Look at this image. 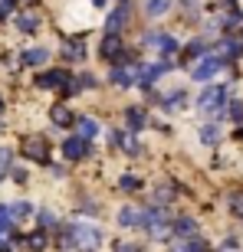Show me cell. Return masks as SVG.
<instances>
[{"label": "cell", "instance_id": "22", "mask_svg": "<svg viewBox=\"0 0 243 252\" xmlns=\"http://www.w3.org/2000/svg\"><path fill=\"white\" fill-rule=\"evenodd\" d=\"M155 43H158V49L164 53V56H174V53H178V39L174 36H158Z\"/></svg>", "mask_w": 243, "mask_h": 252}, {"label": "cell", "instance_id": "34", "mask_svg": "<svg viewBox=\"0 0 243 252\" xmlns=\"http://www.w3.org/2000/svg\"><path fill=\"white\" fill-rule=\"evenodd\" d=\"M76 79H79V85H82V89H92V85H95V79H92V75H89V72L76 75Z\"/></svg>", "mask_w": 243, "mask_h": 252}, {"label": "cell", "instance_id": "11", "mask_svg": "<svg viewBox=\"0 0 243 252\" xmlns=\"http://www.w3.org/2000/svg\"><path fill=\"white\" fill-rule=\"evenodd\" d=\"M125 20H128V3L122 0L119 7H115L112 13H109V33H119V30L125 27Z\"/></svg>", "mask_w": 243, "mask_h": 252}, {"label": "cell", "instance_id": "25", "mask_svg": "<svg viewBox=\"0 0 243 252\" xmlns=\"http://www.w3.org/2000/svg\"><path fill=\"white\" fill-rule=\"evenodd\" d=\"M171 0H148V17H161V13H168Z\"/></svg>", "mask_w": 243, "mask_h": 252}, {"label": "cell", "instance_id": "24", "mask_svg": "<svg viewBox=\"0 0 243 252\" xmlns=\"http://www.w3.org/2000/svg\"><path fill=\"white\" fill-rule=\"evenodd\" d=\"M112 82L115 85H131V82H135V69H115Z\"/></svg>", "mask_w": 243, "mask_h": 252}, {"label": "cell", "instance_id": "10", "mask_svg": "<svg viewBox=\"0 0 243 252\" xmlns=\"http://www.w3.org/2000/svg\"><path fill=\"white\" fill-rule=\"evenodd\" d=\"M171 63H158V65H141V69H135V72H138V82L141 85H151L155 82V79H158L161 72H164V69H168Z\"/></svg>", "mask_w": 243, "mask_h": 252}, {"label": "cell", "instance_id": "17", "mask_svg": "<svg viewBox=\"0 0 243 252\" xmlns=\"http://www.w3.org/2000/svg\"><path fill=\"white\" fill-rule=\"evenodd\" d=\"M220 49H224V59H240L243 56V43L240 39H224Z\"/></svg>", "mask_w": 243, "mask_h": 252}, {"label": "cell", "instance_id": "16", "mask_svg": "<svg viewBox=\"0 0 243 252\" xmlns=\"http://www.w3.org/2000/svg\"><path fill=\"white\" fill-rule=\"evenodd\" d=\"M125 122H128V131H138V128H145L148 118H145L141 108H128V112H125Z\"/></svg>", "mask_w": 243, "mask_h": 252}, {"label": "cell", "instance_id": "38", "mask_svg": "<svg viewBox=\"0 0 243 252\" xmlns=\"http://www.w3.org/2000/svg\"><path fill=\"white\" fill-rule=\"evenodd\" d=\"M23 3H37V0H23Z\"/></svg>", "mask_w": 243, "mask_h": 252}, {"label": "cell", "instance_id": "3", "mask_svg": "<svg viewBox=\"0 0 243 252\" xmlns=\"http://www.w3.org/2000/svg\"><path fill=\"white\" fill-rule=\"evenodd\" d=\"M220 65H224L220 56H201V63L194 65V79L197 82H210V79L220 72Z\"/></svg>", "mask_w": 243, "mask_h": 252}, {"label": "cell", "instance_id": "15", "mask_svg": "<svg viewBox=\"0 0 243 252\" xmlns=\"http://www.w3.org/2000/svg\"><path fill=\"white\" fill-rule=\"evenodd\" d=\"M79 138H85V141H92L95 134H99V122H95V118H79Z\"/></svg>", "mask_w": 243, "mask_h": 252}, {"label": "cell", "instance_id": "20", "mask_svg": "<svg viewBox=\"0 0 243 252\" xmlns=\"http://www.w3.org/2000/svg\"><path fill=\"white\" fill-rule=\"evenodd\" d=\"M46 246H49V236H46V233H30V236H27V249L43 252Z\"/></svg>", "mask_w": 243, "mask_h": 252}, {"label": "cell", "instance_id": "2", "mask_svg": "<svg viewBox=\"0 0 243 252\" xmlns=\"http://www.w3.org/2000/svg\"><path fill=\"white\" fill-rule=\"evenodd\" d=\"M23 154H27L30 160H40V164H46V154H49L46 138H40V134H27V138H23Z\"/></svg>", "mask_w": 243, "mask_h": 252}, {"label": "cell", "instance_id": "9", "mask_svg": "<svg viewBox=\"0 0 243 252\" xmlns=\"http://www.w3.org/2000/svg\"><path fill=\"white\" fill-rule=\"evenodd\" d=\"M102 59H119L122 56V39H119V33H105V39H102Z\"/></svg>", "mask_w": 243, "mask_h": 252}, {"label": "cell", "instance_id": "5", "mask_svg": "<svg viewBox=\"0 0 243 252\" xmlns=\"http://www.w3.org/2000/svg\"><path fill=\"white\" fill-rule=\"evenodd\" d=\"M224 95H227V92L220 89V85H214V89H204V92H201V98H197V105H201L204 112H214V108H220Z\"/></svg>", "mask_w": 243, "mask_h": 252}, {"label": "cell", "instance_id": "21", "mask_svg": "<svg viewBox=\"0 0 243 252\" xmlns=\"http://www.w3.org/2000/svg\"><path fill=\"white\" fill-rule=\"evenodd\" d=\"M119 144H122V151H125V154H131V158L141 151L138 141H135V131H128V134H119Z\"/></svg>", "mask_w": 243, "mask_h": 252}, {"label": "cell", "instance_id": "37", "mask_svg": "<svg viewBox=\"0 0 243 252\" xmlns=\"http://www.w3.org/2000/svg\"><path fill=\"white\" fill-rule=\"evenodd\" d=\"M0 112H3V95H0Z\"/></svg>", "mask_w": 243, "mask_h": 252}, {"label": "cell", "instance_id": "29", "mask_svg": "<svg viewBox=\"0 0 243 252\" xmlns=\"http://www.w3.org/2000/svg\"><path fill=\"white\" fill-rule=\"evenodd\" d=\"M230 203H234V213L243 220V193H234V196H230Z\"/></svg>", "mask_w": 243, "mask_h": 252}, {"label": "cell", "instance_id": "33", "mask_svg": "<svg viewBox=\"0 0 243 252\" xmlns=\"http://www.w3.org/2000/svg\"><path fill=\"white\" fill-rule=\"evenodd\" d=\"M243 23V13H230V17H227V30H237Z\"/></svg>", "mask_w": 243, "mask_h": 252}, {"label": "cell", "instance_id": "31", "mask_svg": "<svg viewBox=\"0 0 243 252\" xmlns=\"http://www.w3.org/2000/svg\"><path fill=\"white\" fill-rule=\"evenodd\" d=\"M13 13V0H0V20H7Z\"/></svg>", "mask_w": 243, "mask_h": 252}, {"label": "cell", "instance_id": "32", "mask_svg": "<svg viewBox=\"0 0 243 252\" xmlns=\"http://www.w3.org/2000/svg\"><path fill=\"white\" fill-rule=\"evenodd\" d=\"M187 56H191V59L204 56V43H191V46H187Z\"/></svg>", "mask_w": 243, "mask_h": 252}, {"label": "cell", "instance_id": "6", "mask_svg": "<svg viewBox=\"0 0 243 252\" xmlns=\"http://www.w3.org/2000/svg\"><path fill=\"white\" fill-rule=\"evenodd\" d=\"M66 79H69V72H63V69H49V72L37 75V85L40 89H63Z\"/></svg>", "mask_w": 243, "mask_h": 252}, {"label": "cell", "instance_id": "27", "mask_svg": "<svg viewBox=\"0 0 243 252\" xmlns=\"http://www.w3.org/2000/svg\"><path fill=\"white\" fill-rule=\"evenodd\" d=\"M181 252H207V243L204 239H187V246Z\"/></svg>", "mask_w": 243, "mask_h": 252}, {"label": "cell", "instance_id": "28", "mask_svg": "<svg viewBox=\"0 0 243 252\" xmlns=\"http://www.w3.org/2000/svg\"><path fill=\"white\" fill-rule=\"evenodd\" d=\"M181 102H184V92H171L168 102H164V108H181Z\"/></svg>", "mask_w": 243, "mask_h": 252}, {"label": "cell", "instance_id": "23", "mask_svg": "<svg viewBox=\"0 0 243 252\" xmlns=\"http://www.w3.org/2000/svg\"><path fill=\"white\" fill-rule=\"evenodd\" d=\"M201 141H204V144H217V141H220V128H217V125H204V128H201Z\"/></svg>", "mask_w": 243, "mask_h": 252}, {"label": "cell", "instance_id": "30", "mask_svg": "<svg viewBox=\"0 0 243 252\" xmlns=\"http://www.w3.org/2000/svg\"><path fill=\"white\" fill-rule=\"evenodd\" d=\"M230 118H237V122L243 118V102L240 98H234V105H230Z\"/></svg>", "mask_w": 243, "mask_h": 252}, {"label": "cell", "instance_id": "7", "mask_svg": "<svg viewBox=\"0 0 243 252\" xmlns=\"http://www.w3.org/2000/svg\"><path fill=\"white\" fill-rule=\"evenodd\" d=\"M63 154L69 160H82L85 154H89V141H85V138H69L63 144Z\"/></svg>", "mask_w": 243, "mask_h": 252}, {"label": "cell", "instance_id": "1", "mask_svg": "<svg viewBox=\"0 0 243 252\" xmlns=\"http://www.w3.org/2000/svg\"><path fill=\"white\" fill-rule=\"evenodd\" d=\"M69 239H73L76 249L92 252V249H99V243H102V233H99L95 226H69Z\"/></svg>", "mask_w": 243, "mask_h": 252}, {"label": "cell", "instance_id": "18", "mask_svg": "<svg viewBox=\"0 0 243 252\" xmlns=\"http://www.w3.org/2000/svg\"><path fill=\"white\" fill-rule=\"evenodd\" d=\"M17 27H20V33H33V30L40 27V17H37V13H20Z\"/></svg>", "mask_w": 243, "mask_h": 252}, {"label": "cell", "instance_id": "19", "mask_svg": "<svg viewBox=\"0 0 243 252\" xmlns=\"http://www.w3.org/2000/svg\"><path fill=\"white\" fill-rule=\"evenodd\" d=\"M141 220H145V216H141L135 206H125V210L119 213V223H122V226H138Z\"/></svg>", "mask_w": 243, "mask_h": 252}, {"label": "cell", "instance_id": "8", "mask_svg": "<svg viewBox=\"0 0 243 252\" xmlns=\"http://www.w3.org/2000/svg\"><path fill=\"white\" fill-rule=\"evenodd\" d=\"M49 122L56 125V128H69V125L76 122V115L69 112V105H53V108H49Z\"/></svg>", "mask_w": 243, "mask_h": 252}, {"label": "cell", "instance_id": "13", "mask_svg": "<svg viewBox=\"0 0 243 252\" xmlns=\"http://www.w3.org/2000/svg\"><path fill=\"white\" fill-rule=\"evenodd\" d=\"M46 59H49V49H43V46L23 49V65H43Z\"/></svg>", "mask_w": 243, "mask_h": 252}, {"label": "cell", "instance_id": "4", "mask_svg": "<svg viewBox=\"0 0 243 252\" xmlns=\"http://www.w3.org/2000/svg\"><path fill=\"white\" fill-rule=\"evenodd\" d=\"M63 56L69 59V63H82L85 59V39L82 36H69L63 43Z\"/></svg>", "mask_w": 243, "mask_h": 252}, {"label": "cell", "instance_id": "12", "mask_svg": "<svg viewBox=\"0 0 243 252\" xmlns=\"http://www.w3.org/2000/svg\"><path fill=\"white\" fill-rule=\"evenodd\" d=\"M33 213H37V210H33V203L20 200V203H13V206H10V223H27V220H30Z\"/></svg>", "mask_w": 243, "mask_h": 252}, {"label": "cell", "instance_id": "36", "mask_svg": "<svg viewBox=\"0 0 243 252\" xmlns=\"http://www.w3.org/2000/svg\"><path fill=\"white\" fill-rule=\"evenodd\" d=\"M92 3H95V7H105V0H92Z\"/></svg>", "mask_w": 243, "mask_h": 252}, {"label": "cell", "instance_id": "26", "mask_svg": "<svg viewBox=\"0 0 243 252\" xmlns=\"http://www.w3.org/2000/svg\"><path fill=\"white\" fill-rule=\"evenodd\" d=\"M119 187L125 190V193H131V190H138V187H141V177H135V174H125Z\"/></svg>", "mask_w": 243, "mask_h": 252}, {"label": "cell", "instance_id": "39", "mask_svg": "<svg viewBox=\"0 0 243 252\" xmlns=\"http://www.w3.org/2000/svg\"><path fill=\"white\" fill-rule=\"evenodd\" d=\"M224 3H234V0H224Z\"/></svg>", "mask_w": 243, "mask_h": 252}, {"label": "cell", "instance_id": "35", "mask_svg": "<svg viewBox=\"0 0 243 252\" xmlns=\"http://www.w3.org/2000/svg\"><path fill=\"white\" fill-rule=\"evenodd\" d=\"M40 220H43L46 229H49V226H56V216H53V213H40Z\"/></svg>", "mask_w": 243, "mask_h": 252}, {"label": "cell", "instance_id": "14", "mask_svg": "<svg viewBox=\"0 0 243 252\" xmlns=\"http://www.w3.org/2000/svg\"><path fill=\"white\" fill-rule=\"evenodd\" d=\"M171 233H178L181 239H194V236H197V223H194V220H187V216H181Z\"/></svg>", "mask_w": 243, "mask_h": 252}]
</instances>
